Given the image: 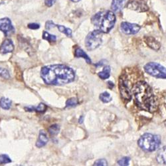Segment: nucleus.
<instances>
[{
	"instance_id": "obj_20",
	"label": "nucleus",
	"mask_w": 166,
	"mask_h": 166,
	"mask_svg": "<svg viewBox=\"0 0 166 166\" xmlns=\"http://www.w3.org/2000/svg\"><path fill=\"white\" fill-rule=\"evenodd\" d=\"M49 133L51 136H56L59 133L60 131V126L57 124H53L48 129Z\"/></svg>"
},
{
	"instance_id": "obj_22",
	"label": "nucleus",
	"mask_w": 166,
	"mask_h": 166,
	"mask_svg": "<svg viewBox=\"0 0 166 166\" xmlns=\"http://www.w3.org/2000/svg\"><path fill=\"white\" fill-rule=\"evenodd\" d=\"M100 99L102 102H103L104 103H108V102H110L112 100V98L109 93L107 92H104L102 94H100Z\"/></svg>"
},
{
	"instance_id": "obj_28",
	"label": "nucleus",
	"mask_w": 166,
	"mask_h": 166,
	"mask_svg": "<svg viewBox=\"0 0 166 166\" xmlns=\"http://www.w3.org/2000/svg\"><path fill=\"white\" fill-rule=\"evenodd\" d=\"M94 165L105 166V165H107V162H106V160L104 159H100L96 160L94 163Z\"/></svg>"
},
{
	"instance_id": "obj_12",
	"label": "nucleus",
	"mask_w": 166,
	"mask_h": 166,
	"mask_svg": "<svg viewBox=\"0 0 166 166\" xmlns=\"http://www.w3.org/2000/svg\"><path fill=\"white\" fill-rule=\"evenodd\" d=\"M48 141H49V139L47 138L46 133H45L43 130H41L39 132V138L36 142L35 145L37 147H39V148L42 147L47 144Z\"/></svg>"
},
{
	"instance_id": "obj_24",
	"label": "nucleus",
	"mask_w": 166,
	"mask_h": 166,
	"mask_svg": "<svg viewBox=\"0 0 166 166\" xmlns=\"http://www.w3.org/2000/svg\"><path fill=\"white\" fill-rule=\"evenodd\" d=\"M78 104V100L76 98H71L66 102V108H72Z\"/></svg>"
},
{
	"instance_id": "obj_4",
	"label": "nucleus",
	"mask_w": 166,
	"mask_h": 166,
	"mask_svg": "<svg viewBox=\"0 0 166 166\" xmlns=\"http://www.w3.org/2000/svg\"><path fill=\"white\" fill-rule=\"evenodd\" d=\"M161 144V138L158 135L146 133L143 134L138 141V145L147 152H152L157 150Z\"/></svg>"
},
{
	"instance_id": "obj_35",
	"label": "nucleus",
	"mask_w": 166,
	"mask_h": 166,
	"mask_svg": "<svg viewBox=\"0 0 166 166\" xmlns=\"http://www.w3.org/2000/svg\"><path fill=\"white\" fill-rule=\"evenodd\" d=\"M165 107H166V105H165Z\"/></svg>"
},
{
	"instance_id": "obj_8",
	"label": "nucleus",
	"mask_w": 166,
	"mask_h": 166,
	"mask_svg": "<svg viewBox=\"0 0 166 166\" xmlns=\"http://www.w3.org/2000/svg\"><path fill=\"white\" fill-rule=\"evenodd\" d=\"M126 7L131 10L137 11L139 12H144L149 9L144 0H130Z\"/></svg>"
},
{
	"instance_id": "obj_3",
	"label": "nucleus",
	"mask_w": 166,
	"mask_h": 166,
	"mask_svg": "<svg viewBox=\"0 0 166 166\" xmlns=\"http://www.w3.org/2000/svg\"><path fill=\"white\" fill-rule=\"evenodd\" d=\"M92 24L102 33H109L116 23V16L112 11H99L93 16Z\"/></svg>"
},
{
	"instance_id": "obj_31",
	"label": "nucleus",
	"mask_w": 166,
	"mask_h": 166,
	"mask_svg": "<svg viewBox=\"0 0 166 166\" xmlns=\"http://www.w3.org/2000/svg\"><path fill=\"white\" fill-rule=\"evenodd\" d=\"M56 0H45V4H46L47 6L48 7H51L52 5L55 3Z\"/></svg>"
},
{
	"instance_id": "obj_7",
	"label": "nucleus",
	"mask_w": 166,
	"mask_h": 166,
	"mask_svg": "<svg viewBox=\"0 0 166 166\" xmlns=\"http://www.w3.org/2000/svg\"><path fill=\"white\" fill-rule=\"evenodd\" d=\"M140 29L139 25L128 22H122L120 25V30L126 35H134L140 31Z\"/></svg>"
},
{
	"instance_id": "obj_21",
	"label": "nucleus",
	"mask_w": 166,
	"mask_h": 166,
	"mask_svg": "<svg viewBox=\"0 0 166 166\" xmlns=\"http://www.w3.org/2000/svg\"><path fill=\"white\" fill-rule=\"evenodd\" d=\"M57 27V28H58V29L62 33L65 34V35L67 36V37H72V31L71 29L69 28H67L65 27V26L63 25H56Z\"/></svg>"
},
{
	"instance_id": "obj_30",
	"label": "nucleus",
	"mask_w": 166,
	"mask_h": 166,
	"mask_svg": "<svg viewBox=\"0 0 166 166\" xmlns=\"http://www.w3.org/2000/svg\"><path fill=\"white\" fill-rule=\"evenodd\" d=\"M28 27L30 29H33L36 30L40 27V25L39 24H35V23H33V24H29L28 25Z\"/></svg>"
},
{
	"instance_id": "obj_19",
	"label": "nucleus",
	"mask_w": 166,
	"mask_h": 166,
	"mask_svg": "<svg viewBox=\"0 0 166 166\" xmlns=\"http://www.w3.org/2000/svg\"><path fill=\"white\" fill-rule=\"evenodd\" d=\"M11 100L8 98L2 97L0 99V106L4 110H9L11 106Z\"/></svg>"
},
{
	"instance_id": "obj_25",
	"label": "nucleus",
	"mask_w": 166,
	"mask_h": 166,
	"mask_svg": "<svg viewBox=\"0 0 166 166\" xmlns=\"http://www.w3.org/2000/svg\"><path fill=\"white\" fill-rule=\"evenodd\" d=\"M11 162L12 161H11V159L8 155H5V154H2V155H0V163L6 164L11 163Z\"/></svg>"
},
{
	"instance_id": "obj_14",
	"label": "nucleus",
	"mask_w": 166,
	"mask_h": 166,
	"mask_svg": "<svg viewBox=\"0 0 166 166\" xmlns=\"http://www.w3.org/2000/svg\"><path fill=\"white\" fill-rule=\"evenodd\" d=\"M145 41H146V43H147L148 46L150 47V48H152V49L158 51L160 49V46H161V45H160V43L158 41H157L153 37H146L145 38Z\"/></svg>"
},
{
	"instance_id": "obj_26",
	"label": "nucleus",
	"mask_w": 166,
	"mask_h": 166,
	"mask_svg": "<svg viewBox=\"0 0 166 166\" xmlns=\"http://www.w3.org/2000/svg\"><path fill=\"white\" fill-rule=\"evenodd\" d=\"M130 160V158L129 157H124L118 160V163L119 165L121 166H127L129 165Z\"/></svg>"
},
{
	"instance_id": "obj_9",
	"label": "nucleus",
	"mask_w": 166,
	"mask_h": 166,
	"mask_svg": "<svg viewBox=\"0 0 166 166\" xmlns=\"http://www.w3.org/2000/svg\"><path fill=\"white\" fill-rule=\"evenodd\" d=\"M0 31L3 32L5 35L7 37L14 33V27L9 18H4L0 19Z\"/></svg>"
},
{
	"instance_id": "obj_29",
	"label": "nucleus",
	"mask_w": 166,
	"mask_h": 166,
	"mask_svg": "<svg viewBox=\"0 0 166 166\" xmlns=\"http://www.w3.org/2000/svg\"><path fill=\"white\" fill-rule=\"evenodd\" d=\"M55 27H56V25L52 21H48L46 22V24H45V28L48 30L51 29Z\"/></svg>"
},
{
	"instance_id": "obj_34",
	"label": "nucleus",
	"mask_w": 166,
	"mask_h": 166,
	"mask_svg": "<svg viewBox=\"0 0 166 166\" xmlns=\"http://www.w3.org/2000/svg\"><path fill=\"white\" fill-rule=\"evenodd\" d=\"M71 1L73 2H78L79 1H81V0H71Z\"/></svg>"
},
{
	"instance_id": "obj_23",
	"label": "nucleus",
	"mask_w": 166,
	"mask_h": 166,
	"mask_svg": "<svg viewBox=\"0 0 166 166\" xmlns=\"http://www.w3.org/2000/svg\"><path fill=\"white\" fill-rule=\"evenodd\" d=\"M43 39L45 40H47V41L53 43L56 41V37L53 35H51L50 33H49L47 31H44L43 33Z\"/></svg>"
},
{
	"instance_id": "obj_15",
	"label": "nucleus",
	"mask_w": 166,
	"mask_h": 166,
	"mask_svg": "<svg viewBox=\"0 0 166 166\" xmlns=\"http://www.w3.org/2000/svg\"><path fill=\"white\" fill-rule=\"evenodd\" d=\"M125 0H112L111 9L113 12H120L123 8Z\"/></svg>"
},
{
	"instance_id": "obj_10",
	"label": "nucleus",
	"mask_w": 166,
	"mask_h": 166,
	"mask_svg": "<svg viewBox=\"0 0 166 166\" xmlns=\"http://www.w3.org/2000/svg\"><path fill=\"white\" fill-rule=\"evenodd\" d=\"M119 89L120 93L121 94L122 98L126 101H129L131 100V92L129 89L128 85L127 84V81H125L124 78L120 77L119 81Z\"/></svg>"
},
{
	"instance_id": "obj_18",
	"label": "nucleus",
	"mask_w": 166,
	"mask_h": 166,
	"mask_svg": "<svg viewBox=\"0 0 166 166\" xmlns=\"http://www.w3.org/2000/svg\"><path fill=\"white\" fill-rule=\"evenodd\" d=\"M110 71H111V68L110 66H106L104 68H103L102 71L100 72L98 75L99 77L102 79V80H106L110 76Z\"/></svg>"
},
{
	"instance_id": "obj_27",
	"label": "nucleus",
	"mask_w": 166,
	"mask_h": 166,
	"mask_svg": "<svg viewBox=\"0 0 166 166\" xmlns=\"http://www.w3.org/2000/svg\"><path fill=\"white\" fill-rule=\"evenodd\" d=\"M0 77L5 79H9L10 78L9 72L6 69L2 67H0Z\"/></svg>"
},
{
	"instance_id": "obj_2",
	"label": "nucleus",
	"mask_w": 166,
	"mask_h": 166,
	"mask_svg": "<svg viewBox=\"0 0 166 166\" xmlns=\"http://www.w3.org/2000/svg\"><path fill=\"white\" fill-rule=\"evenodd\" d=\"M134 102L141 110L153 112L157 109V102L153 91L148 84L140 81L134 85L131 90Z\"/></svg>"
},
{
	"instance_id": "obj_33",
	"label": "nucleus",
	"mask_w": 166,
	"mask_h": 166,
	"mask_svg": "<svg viewBox=\"0 0 166 166\" xmlns=\"http://www.w3.org/2000/svg\"><path fill=\"white\" fill-rule=\"evenodd\" d=\"M108 83V85H110V87H109L110 88H112L114 87V84H113L112 82L109 81Z\"/></svg>"
},
{
	"instance_id": "obj_11",
	"label": "nucleus",
	"mask_w": 166,
	"mask_h": 166,
	"mask_svg": "<svg viewBox=\"0 0 166 166\" xmlns=\"http://www.w3.org/2000/svg\"><path fill=\"white\" fill-rule=\"evenodd\" d=\"M14 45L12 41L10 39H5L0 46V53L2 54H7L13 52Z\"/></svg>"
},
{
	"instance_id": "obj_32",
	"label": "nucleus",
	"mask_w": 166,
	"mask_h": 166,
	"mask_svg": "<svg viewBox=\"0 0 166 166\" xmlns=\"http://www.w3.org/2000/svg\"><path fill=\"white\" fill-rule=\"evenodd\" d=\"M84 121V116H81V117L79 118V120H78V123L80 124H82Z\"/></svg>"
},
{
	"instance_id": "obj_17",
	"label": "nucleus",
	"mask_w": 166,
	"mask_h": 166,
	"mask_svg": "<svg viewBox=\"0 0 166 166\" xmlns=\"http://www.w3.org/2000/svg\"><path fill=\"white\" fill-rule=\"evenodd\" d=\"M46 109H47V106L45 105L44 103H40L37 107L28 106L25 108V110L27 112L36 111L38 112H44L45 110H46Z\"/></svg>"
},
{
	"instance_id": "obj_5",
	"label": "nucleus",
	"mask_w": 166,
	"mask_h": 166,
	"mask_svg": "<svg viewBox=\"0 0 166 166\" xmlns=\"http://www.w3.org/2000/svg\"><path fill=\"white\" fill-rule=\"evenodd\" d=\"M144 68L146 73L153 77L166 79V68L158 62H148L144 66Z\"/></svg>"
},
{
	"instance_id": "obj_6",
	"label": "nucleus",
	"mask_w": 166,
	"mask_h": 166,
	"mask_svg": "<svg viewBox=\"0 0 166 166\" xmlns=\"http://www.w3.org/2000/svg\"><path fill=\"white\" fill-rule=\"evenodd\" d=\"M102 42V33L98 30L91 31L85 39V46L88 51H93L100 46Z\"/></svg>"
},
{
	"instance_id": "obj_1",
	"label": "nucleus",
	"mask_w": 166,
	"mask_h": 166,
	"mask_svg": "<svg viewBox=\"0 0 166 166\" xmlns=\"http://www.w3.org/2000/svg\"><path fill=\"white\" fill-rule=\"evenodd\" d=\"M41 77L45 84L61 86L73 82L75 78V73L68 66L51 65L42 67Z\"/></svg>"
},
{
	"instance_id": "obj_16",
	"label": "nucleus",
	"mask_w": 166,
	"mask_h": 166,
	"mask_svg": "<svg viewBox=\"0 0 166 166\" xmlns=\"http://www.w3.org/2000/svg\"><path fill=\"white\" fill-rule=\"evenodd\" d=\"M74 56L77 57V58H83L88 64H90L92 62V61H91L90 57L81 48H77L75 49V51H74Z\"/></svg>"
},
{
	"instance_id": "obj_13",
	"label": "nucleus",
	"mask_w": 166,
	"mask_h": 166,
	"mask_svg": "<svg viewBox=\"0 0 166 166\" xmlns=\"http://www.w3.org/2000/svg\"><path fill=\"white\" fill-rule=\"evenodd\" d=\"M157 162L163 165H166V146L162 147L158 152L156 155Z\"/></svg>"
}]
</instances>
